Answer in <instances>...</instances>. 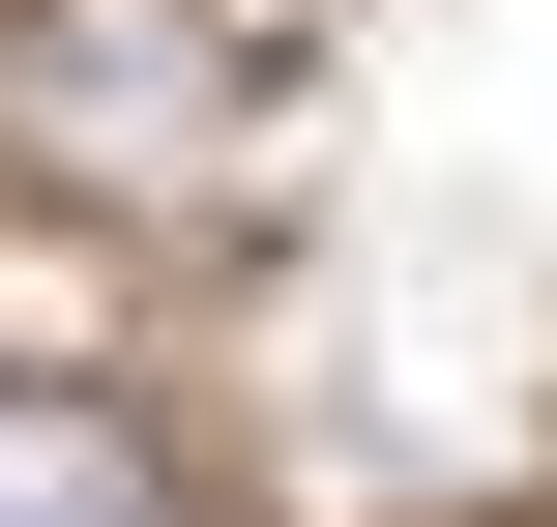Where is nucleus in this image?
<instances>
[{
  "mask_svg": "<svg viewBox=\"0 0 557 527\" xmlns=\"http://www.w3.org/2000/svg\"><path fill=\"white\" fill-rule=\"evenodd\" d=\"M0 147L88 176V205H235L294 147V59L206 29V0H0Z\"/></svg>",
  "mask_w": 557,
  "mask_h": 527,
  "instance_id": "nucleus-1",
  "label": "nucleus"
},
{
  "mask_svg": "<svg viewBox=\"0 0 557 527\" xmlns=\"http://www.w3.org/2000/svg\"><path fill=\"white\" fill-rule=\"evenodd\" d=\"M0 527H206V499L117 381H0Z\"/></svg>",
  "mask_w": 557,
  "mask_h": 527,
  "instance_id": "nucleus-2",
  "label": "nucleus"
}]
</instances>
